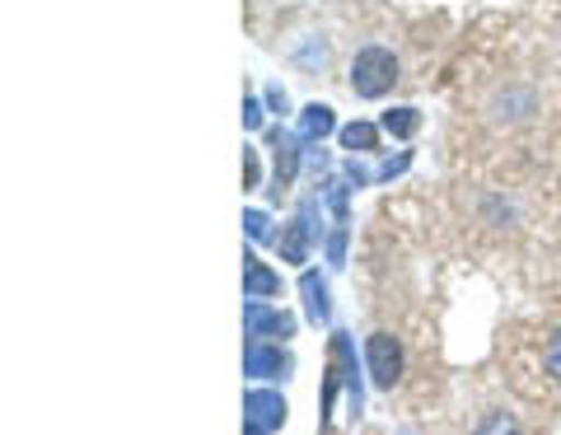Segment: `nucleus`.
<instances>
[{"label":"nucleus","instance_id":"obj_16","mask_svg":"<svg viewBox=\"0 0 561 435\" xmlns=\"http://www.w3.org/2000/svg\"><path fill=\"white\" fill-rule=\"evenodd\" d=\"M253 187H262V164H257V150L243 146V193H253Z\"/></svg>","mask_w":561,"mask_h":435},{"label":"nucleus","instance_id":"obj_11","mask_svg":"<svg viewBox=\"0 0 561 435\" xmlns=\"http://www.w3.org/2000/svg\"><path fill=\"white\" fill-rule=\"evenodd\" d=\"M379 131L383 127H375V122H346V127L337 131V141L351 154H370V150H379Z\"/></svg>","mask_w":561,"mask_h":435},{"label":"nucleus","instance_id":"obj_18","mask_svg":"<svg viewBox=\"0 0 561 435\" xmlns=\"http://www.w3.org/2000/svg\"><path fill=\"white\" fill-rule=\"evenodd\" d=\"M328 257H332V267H342V263H346V225H332V239H328Z\"/></svg>","mask_w":561,"mask_h":435},{"label":"nucleus","instance_id":"obj_12","mask_svg":"<svg viewBox=\"0 0 561 435\" xmlns=\"http://www.w3.org/2000/svg\"><path fill=\"white\" fill-rule=\"evenodd\" d=\"M332 131H337V117H332L328 103H309L300 113V141H323Z\"/></svg>","mask_w":561,"mask_h":435},{"label":"nucleus","instance_id":"obj_5","mask_svg":"<svg viewBox=\"0 0 561 435\" xmlns=\"http://www.w3.org/2000/svg\"><path fill=\"white\" fill-rule=\"evenodd\" d=\"M243 337L286 342L295 337V314H286V309H276L267 300H243Z\"/></svg>","mask_w":561,"mask_h":435},{"label":"nucleus","instance_id":"obj_19","mask_svg":"<svg viewBox=\"0 0 561 435\" xmlns=\"http://www.w3.org/2000/svg\"><path fill=\"white\" fill-rule=\"evenodd\" d=\"M478 435H519V431H515V422H511V416H505V412H496V416H486V426H482Z\"/></svg>","mask_w":561,"mask_h":435},{"label":"nucleus","instance_id":"obj_21","mask_svg":"<svg viewBox=\"0 0 561 435\" xmlns=\"http://www.w3.org/2000/svg\"><path fill=\"white\" fill-rule=\"evenodd\" d=\"M262 99H267L272 113H286V108H290V99H286V90H280V84H267V94H262Z\"/></svg>","mask_w":561,"mask_h":435},{"label":"nucleus","instance_id":"obj_4","mask_svg":"<svg viewBox=\"0 0 561 435\" xmlns=\"http://www.w3.org/2000/svg\"><path fill=\"white\" fill-rule=\"evenodd\" d=\"M295 356L286 352V342H267V337H249L243 342V375L249 379H290Z\"/></svg>","mask_w":561,"mask_h":435},{"label":"nucleus","instance_id":"obj_7","mask_svg":"<svg viewBox=\"0 0 561 435\" xmlns=\"http://www.w3.org/2000/svg\"><path fill=\"white\" fill-rule=\"evenodd\" d=\"M286 398H280L276 389H249L243 393V422L253 426H267V431H280L286 426Z\"/></svg>","mask_w":561,"mask_h":435},{"label":"nucleus","instance_id":"obj_13","mask_svg":"<svg viewBox=\"0 0 561 435\" xmlns=\"http://www.w3.org/2000/svg\"><path fill=\"white\" fill-rule=\"evenodd\" d=\"M379 127L393 136V141H412V136L421 131V113L416 108H389L379 117Z\"/></svg>","mask_w":561,"mask_h":435},{"label":"nucleus","instance_id":"obj_8","mask_svg":"<svg viewBox=\"0 0 561 435\" xmlns=\"http://www.w3.org/2000/svg\"><path fill=\"white\" fill-rule=\"evenodd\" d=\"M332 360L342 370V385H346V398H351V416H360L365 408V389H360V375H356V342L346 333H332Z\"/></svg>","mask_w":561,"mask_h":435},{"label":"nucleus","instance_id":"obj_20","mask_svg":"<svg viewBox=\"0 0 561 435\" xmlns=\"http://www.w3.org/2000/svg\"><path fill=\"white\" fill-rule=\"evenodd\" d=\"M243 127H249V131L262 127V103L257 99H243Z\"/></svg>","mask_w":561,"mask_h":435},{"label":"nucleus","instance_id":"obj_22","mask_svg":"<svg viewBox=\"0 0 561 435\" xmlns=\"http://www.w3.org/2000/svg\"><path fill=\"white\" fill-rule=\"evenodd\" d=\"M243 435H272L267 426H253V422H243Z\"/></svg>","mask_w":561,"mask_h":435},{"label":"nucleus","instance_id":"obj_15","mask_svg":"<svg viewBox=\"0 0 561 435\" xmlns=\"http://www.w3.org/2000/svg\"><path fill=\"white\" fill-rule=\"evenodd\" d=\"M412 164V150H398V154H389V160H383L379 169H375V183H389V179H398L402 169Z\"/></svg>","mask_w":561,"mask_h":435},{"label":"nucleus","instance_id":"obj_6","mask_svg":"<svg viewBox=\"0 0 561 435\" xmlns=\"http://www.w3.org/2000/svg\"><path fill=\"white\" fill-rule=\"evenodd\" d=\"M365 365H370V379L375 389H393L402 379V346L393 333H370L365 342Z\"/></svg>","mask_w":561,"mask_h":435},{"label":"nucleus","instance_id":"obj_1","mask_svg":"<svg viewBox=\"0 0 561 435\" xmlns=\"http://www.w3.org/2000/svg\"><path fill=\"white\" fill-rule=\"evenodd\" d=\"M398 84V57L389 47H360L351 57V94L356 99H383Z\"/></svg>","mask_w":561,"mask_h":435},{"label":"nucleus","instance_id":"obj_10","mask_svg":"<svg viewBox=\"0 0 561 435\" xmlns=\"http://www.w3.org/2000/svg\"><path fill=\"white\" fill-rule=\"evenodd\" d=\"M300 295H305V319H309L313 328H328L332 305H328V282H323V272H305V276H300Z\"/></svg>","mask_w":561,"mask_h":435},{"label":"nucleus","instance_id":"obj_17","mask_svg":"<svg viewBox=\"0 0 561 435\" xmlns=\"http://www.w3.org/2000/svg\"><path fill=\"white\" fill-rule=\"evenodd\" d=\"M542 365H548V375H552L557 385H561V328H557V333L548 337V352H542Z\"/></svg>","mask_w":561,"mask_h":435},{"label":"nucleus","instance_id":"obj_3","mask_svg":"<svg viewBox=\"0 0 561 435\" xmlns=\"http://www.w3.org/2000/svg\"><path fill=\"white\" fill-rule=\"evenodd\" d=\"M267 146H272V202H280L295 187V173H300V131H286V127H272L267 131Z\"/></svg>","mask_w":561,"mask_h":435},{"label":"nucleus","instance_id":"obj_9","mask_svg":"<svg viewBox=\"0 0 561 435\" xmlns=\"http://www.w3.org/2000/svg\"><path fill=\"white\" fill-rule=\"evenodd\" d=\"M272 295H280V272L257 253H243V300H272Z\"/></svg>","mask_w":561,"mask_h":435},{"label":"nucleus","instance_id":"obj_14","mask_svg":"<svg viewBox=\"0 0 561 435\" xmlns=\"http://www.w3.org/2000/svg\"><path fill=\"white\" fill-rule=\"evenodd\" d=\"M243 234H249L253 243H276L272 216H267V211H243Z\"/></svg>","mask_w":561,"mask_h":435},{"label":"nucleus","instance_id":"obj_2","mask_svg":"<svg viewBox=\"0 0 561 435\" xmlns=\"http://www.w3.org/2000/svg\"><path fill=\"white\" fill-rule=\"evenodd\" d=\"M313 216H319V197H305L300 202V211H295V220L286 225V230L276 234V253H280V263H309V249H313V239H319V225H313Z\"/></svg>","mask_w":561,"mask_h":435}]
</instances>
